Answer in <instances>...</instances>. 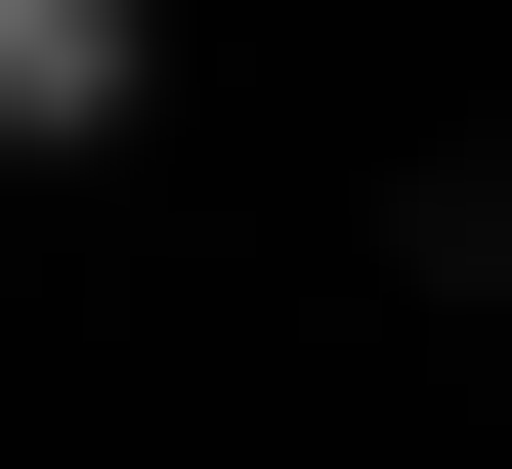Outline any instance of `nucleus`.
Listing matches in <instances>:
<instances>
[{"label":"nucleus","instance_id":"nucleus-1","mask_svg":"<svg viewBox=\"0 0 512 469\" xmlns=\"http://www.w3.org/2000/svg\"><path fill=\"white\" fill-rule=\"evenodd\" d=\"M171 86V0H0V128H128Z\"/></svg>","mask_w":512,"mask_h":469}]
</instances>
